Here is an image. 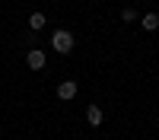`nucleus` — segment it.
<instances>
[{
  "mask_svg": "<svg viewBox=\"0 0 159 140\" xmlns=\"http://www.w3.org/2000/svg\"><path fill=\"white\" fill-rule=\"evenodd\" d=\"M73 42H76V38H73L67 29H57L54 35H51V48H54L57 54H70V51H73Z\"/></svg>",
  "mask_w": 159,
  "mask_h": 140,
  "instance_id": "f257e3e1",
  "label": "nucleus"
},
{
  "mask_svg": "<svg viewBox=\"0 0 159 140\" xmlns=\"http://www.w3.org/2000/svg\"><path fill=\"white\" fill-rule=\"evenodd\" d=\"M25 64H29V70H42V67H45V51L32 48L29 54H25Z\"/></svg>",
  "mask_w": 159,
  "mask_h": 140,
  "instance_id": "f03ea898",
  "label": "nucleus"
},
{
  "mask_svg": "<svg viewBox=\"0 0 159 140\" xmlns=\"http://www.w3.org/2000/svg\"><path fill=\"white\" fill-rule=\"evenodd\" d=\"M57 96H61L64 102H67V99H73V96H76V83H73V80H64V83L57 86Z\"/></svg>",
  "mask_w": 159,
  "mask_h": 140,
  "instance_id": "7ed1b4c3",
  "label": "nucleus"
},
{
  "mask_svg": "<svg viewBox=\"0 0 159 140\" xmlns=\"http://www.w3.org/2000/svg\"><path fill=\"white\" fill-rule=\"evenodd\" d=\"M86 121H89L92 127H99V124H102V108H99V105H89V108H86Z\"/></svg>",
  "mask_w": 159,
  "mask_h": 140,
  "instance_id": "20e7f679",
  "label": "nucleus"
},
{
  "mask_svg": "<svg viewBox=\"0 0 159 140\" xmlns=\"http://www.w3.org/2000/svg\"><path fill=\"white\" fill-rule=\"evenodd\" d=\"M140 22H143V29H147V32H156V29H159V13H147Z\"/></svg>",
  "mask_w": 159,
  "mask_h": 140,
  "instance_id": "39448f33",
  "label": "nucleus"
},
{
  "mask_svg": "<svg viewBox=\"0 0 159 140\" xmlns=\"http://www.w3.org/2000/svg\"><path fill=\"white\" fill-rule=\"evenodd\" d=\"M29 25H32V32L45 29V13H32V16H29Z\"/></svg>",
  "mask_w": 159,
  "mask_h": 140,
  "instance_id": "423d86ee",
  "label": "nucleus"
},
{
  "mask_svg": "<svg viewBox=\"0 0 159 140\" xmlns=\"http://www.w3.org/2000/svg\"><path fill=\"white\" fill-rule=\"evenodd\" d=\"M121 19H124V22H134V19H137V10H121Z\"/></svg>",
  "mask_w": 159,
  "mask_h": 140,
  "instance_id": "0eeeda50",
  "label": "nucleus"
}]
</instances>
